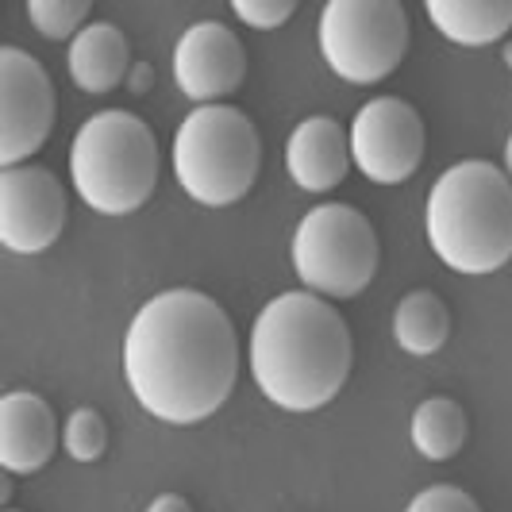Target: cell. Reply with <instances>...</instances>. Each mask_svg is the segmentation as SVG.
<instances>
[{"mask_svg":"<svg viewBox=\"0 0 512 512\" xmlns=\"http://www.w3.org/2000/svg\"><path fill=\"white\" fill-rule=\"evenodd\" d=\"M428 20L459 47H493L512 31V0H428Z\"/></svg>","mask_w":512,"mask_h":512,"instance_id":"15","label":"cell"},{"mask_svg":"<svg viewBox=\"0 0 512 512\" xmlns=\"http://www.w3.org/2000/svg\"><path fill=\"white\" fill-rule=\"evenodd\" d=\"M351 162L378 185L409 181L424 162V120L401 97H374L351 120Z\"/></svg>","mask_w":512,"mask_h":512,"instance_id":"9","label":"cell"},{"mask_svg":"<svg viewBox=\"0 0 512 512\" xmlns=\"http://www.w3.org/2000/svg\"><path fill=\"white\" fill-rule=\"evenodd\" d=\"M147 512H193V505L181 497V493H162V497H154Z\"/></svg>","mask_w":512,"mask_h":512,"instance_id":"23","label":"cell"},{"mask_svg":"<svg viewBox=\"0 0 512 512\" xmlns=\"http://www.w3.org/2000/svg\"><path fill=\"white\" fill-rule=\"evenodd\" d=\"M505 62H509V66H512V43H509V47H505Z\"/></svg>","mask_w":512,"mask_h":512,"instance_id":"25","label":"cell"},{"mask_svg":"<svg viewBox=\"0 0 512 512\" xmlns=\"http://www.w3.org/2000/svg\"><path fill=\"white\" fill-rule=\"evenodd\" d=\"M289 178L305 193H328L347 178L351 162V131L339 128L332 116H308L301 120L285 143Z\"/></svg>","mask_w":512,"mask_h":512,"instance_id":"13","label":"cell"},{"mask_svg":"<svg viewBox=\"0 0 512 512\" xmlns=\"http://www.w3.org/2000/svg\"><path fill=\"white\" fill-rule=\"evenodd\" d=\"M251 378L270 405L316 412L351 378L355 343L339 308L308 289H289L258 312L251 328Z\"/></svg>","mask_w":512,"mask_h":512,"instance_id":"2","label":"cell"},{"mask_svg":"<svg viewBox=\"0 0 512 512\" xmlns=\"http://www.w3.org/2000/svg\"><path fill=\"white\" fill-rule=\"evenodd\" d=\"M451 335V312L432 289H412L393 308V339L412 359H428Z\"/></svg>","mask_w":512,"mask_h":512,"instance_id":"16","label":"cell"},{"mask_svg":"<svg viewBox=\"0 0 512 512\" xmlns=\"http://www.w3.org/2000/svg\"><path fill=\"white\" fill-rule=\"evenodd\" d=\"M27 20L31 27L43 35V39H70L74 43L77 35L85 31V20H89V4L85 0H27Z\"/></svg>","mask_w":512,"mask_h":512,"instance_id":"18","label":"cell"},{"mask_svg":"<svg viewBox=\"0 0 512 512\" xmlns=\"http://www.w3.org/2000/svg\"><path fill=\"white\" fill-rule=\"evenodd\" d=\"M320 54L339 81L378 85L409 54V12L397 0H332L320 12Z\"/></svg>","mask_w":512,"mask_h":512,"instance_id":"7","label":"cell"},{"mask_svg":"<svg viewBox=\"0 0 512 512\" xmlns=\"http://www.w3.org/2000/svg\"><path fill=\"white\" fill-rule=\"evenodd\" d=\"M424 228L455 274H493L512 258V178L482 158L447 166L428 193Z\"/></svg>","mask_w":512,"mask_h":512,"instance_id":"3","label":"cell"},{"mask_svg":"<svg viewBox=\"0 0 512 512\" xmlns=\"http://www.w3.org/2000/svg\"><path fill=\"white\" fill-rule=\"evenodd\" d=\"M174 178L205 208L243 201L262 170V139L255 120L231 104H201L174 131Z\"/></svg>","mask_w":512,"mask_h":512,"instance_id":"5","label":"cell"},{"mask_svg":"<svg viewBox=\"0 0 512 512\" xmlns=\"http://www.w3.org/2000/svg\"><path fill=\"white\" fill-rule=\"evenodd\" d=\"M70 201L62 181L47 166L0 170V243L12 255H39L58 243L66 228Z\"/></svg>","mask_w":512,"mask_h":512,"instance_id":"10","label":"cell"},{"mask_svg":"<svg viewBox=\"0 0 512 512\" xmlns=\"http://www.w3.org/2000/svg\"><path fill=\"white\" fill-rule=\"evenodd\" d=\"M162 174L154 131L124 108L93 112L74 135L70 178L77 197L101 216H131L151 201Z\"/></svg>","mask_w":512,"mask_h":512,"instance_id":"4","label":"cell"},{"mask_svg":"<svg viewBox=\"0 0 512 512\" xmlns=\"http://www.w3.org/2000/svg\"><path fill=\"white\" fill-rule=\"evenodd\" d=\"M235 16L255 31H278L282 24H289V16L297 12L293 0H235L231 4Z\"/></svg>","mask_w":512,"mask_h":512,"instance_id":"20","label":"cell"},{"mask_svg":"<svg viewBox=\"0 0 512 512\" xmlns=\"http://www.w3.org/2000/svg\"><path fill=\"white\" fill-rule=\"evenodd\" d=\"M405 512H482V505L459 486H432L420 489Z\"/></svg>","mask_w":512,"mask_h":512,"instance_id":"21","label":"cell"},{"mask_svg":"<svg viewBox=\"0 0 512 512\" xmlns=\"http://www.w3.org/2000/svg\"><path fill=\"white\" fill-rule=\"evenodd\" d=\"M151 81H154V70H151V66H147V62H135V66H131V74H128V81H124V85H128V89H131V93H135V97H143V93L151 89Z\"/></svg>","mask_w":512,"mask_h":512,"instance_id":"22","label":"cell"},{"mask_svg":"<svg viewBox=\"0 0 512 512\" xmlns=\"http://www.w3.org/2000/svg\"><path fill=\"white\" fill-rule=\"evenodd\" d=\"M466 436H470V420H466L459 401H451V397H428L412 412V447L424 459H455Z\"/></svg>","mask_w":512,"mask_h":512,"instance_id":"17","label":"cell"},{"mask_svg":"<svg viewBox=\"0 0 512 512\" xmlns=\"http://www.w3.org/2000/svg\"><path fill=\"white\" fill-rule=\"evenodd\" d=\"M505 174L512 178V135H509V143H505Z\"/></svg>","mask_w":512,"mask_h":512,"instance_id":"24","label":"cell"},{"mask_svg":"<svg viewBox=\"0 0 512 512\" xmlns=\"http://www.w3.org/2000/svg\"><path fill=\"white\" fill-rule=\"evenodd\" d=\"M4 512H20V509H4Z\"/></svg>","mask_w":512,"mask_h":512,"instance_id":"26","label":"cell"},{"mask_svg":"<svg viewBox=\"0 0 512 512\" xmlns=\"http://www.w3.org/2000/svg\"><path fill=\"white\" fill-rule=\"evenodd\" d=\"M58 451L54 409L31 389H12L0 397V466L8 474H35Z\"/></svg>","mask_w":512,"mask_h":512,"instance_id":"12","label":"cell"},{"mask_svg":"<svg viewBox=\"0 0 512 512\" xmlns=\"http://www.w3.org/2000/svg\"><path fill=\"white\" fill-rule=\"evenodd\" d=\"M131 74V47L112 24H89L70 43V77L81 93H112Z\"/></svg>","mask_w":512,"mask_h":512,"instance_id":"14","label":"cell"},{"mask_svg":"<svg viewBox=\"0 0 512 512\" xmlns=\"http://www.w3.org/2000/svg\"><path fill=\"white\" fill-rule=\"evenodd\" d=\"M378 262V231L351 205H316L293 231V270L324 301L359 297L374 282Z\"/></svg>","mask_w":512,"mask_h":512,"instance_id":"6","label":"cell"},{"mask_svg":"<svg viewBox=\"0 0 512 512\" xmlns=\"http://www.w3.org/2000/svg\"><path fill=\"white\" fill-rule=\"evenodd\" d=\"M54 128V85L43 62L20 47H0V166H24Z\"/></svg>","mask_w":512,"mask_h":512,"instance_id":"8","label":"cell"},{"mask_svg":"<svg viewBox=\"0 0 512 512\" xmlns=\"http://www.w3.org/2000/svg\"><path fill=\"white\" fill-rule=\"evenodd\" d=\"M247 77V51L224 24H193L174 47V81L189 101L220 104Z\"/></svg>","mask_w":512,"mask_h":512,"instance_id":"11","label":"cell"},{"mask_svg":"<svg viewBox=\"0 0 512 512\" xmlns=\"http://www.w3.org/2000/svg\"><path fill=\"white\" fill-rule=\"evenodd\" d=\"M124 378L143 412L174 428L224 409L239 378V335L224 305L201 289L151 297L124 335Z\"/></svg>","mask_w":512,"mask_h":512,"instance_id":"1","label":"cell"},{"mask_svg":"<svg viewBox=\"0 0 512 512\" xmlns=\"http://www.w3.org/2000/svg\"><path fill=\"white\" fill-rule=\"evenodd\" d=\"M62 443H66V455L74 462H97L108 447V428H104V416L89 405H81L66 416V428H62Z\"/></svg>","mask_w":512,"mask_h":512,"instance_id":"19","label":"cell"}]
</instances>
